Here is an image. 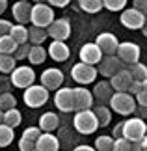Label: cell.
<instances>
[{"mask_svg":"<svg viewBox=\"0 0 147 151\" xmlns=\"http://www.w3.org/2000/svg\"><path fill=\"white\" fill-rule=\"evenodd\" d=\"M138 103H136V97L131 95L128 91H115L110 99V108L114 112L121 114V116H131L134 114Z\"/></svg>","mask_w":147,"mask_h":151,"instance_id":"cell-1","label":"cell"},{"mask_svg":"<svg viewBox=\"0 0 147 151\" xmlns=\"http://www.w3.org/2000/svg\"><path fill=\"white\" fill-rule=\"evenodd\" d=\"M73 125L80 134H91V132H95L99 127H101L93 110H80V112H76L75 119H73Z\"/></svg>","mask_w":147,"mask_h":151,"instance_id":"cell-2","label":"cell"},{"mask_svg":"<svg viewBox=\"0 0 147 151\" xmlns=\"http://www.w3.org/2000/svg\"><path fill=\"white\" fill-rule=\"evenodd\" d=\"M30 22L34 26H39V28H49L54 22V9H52V6L43 4V2L32 6Z\"/></svg>","mask_w":147,"mask_h":151,"instance_id":"cell-3","label":"cell"},{"mask_svg":"<svg viewBox=\"0 0 147 151\" xmlns=\"http://www.w3.org/2000/svg\"><path fill=\"white\" fill-rule=\"evenodd\" d=\"M22 101H24L26 106H30V108H39V106H43V104L49 101V90H47L45 86H41V84L39 86L34 84V86H30V88L24 90Z\"/></svg>","mask_w":147,"mask_h":151,"instance_id":"cell-4","label":"cell"},{"mask_svg":"<svg viewBox=\"0 0 147 151\" xmlns=\"http://www.w3.org/2000/svg\"><path fill=\"white\" fill-rule=\"evenodd\" d=\"M145 121L140 119V118H131V119H125L123 121V138L131 142H138L142 140L143 134H145Z\"/></svg>","mask_w":147,"mask_h":151,"instance_id":"cell-5","label":"cell"},{"mask_svg":"<svg viewBox=\"0 0 147 151\" xmlns=\"http://www.w3.org/2000/svg\"><path fill=\"white\" fill-rule=\"evenodd\" d=\"M34 82H36V73L28 65L15 67L13 73H11V84H13L15 88L26 90V88H30V86H34Z\"/></svg>","mask_w":147,"mask_h":151,"instance_id":"cell-6","label":"cell"},{"mask_svg":"<svg viewBox=\"0 0 147 151\" xmlns=\"http://www.w3.org/2000/svg\"><path fill=\"white\" fill-rule=\"evenodd\" d=\"M97 73L99 71L95 69V65H87V63H84V62L75 63L73 69H71V77L78 84H90V82H93L95 77H97Z\"/></svg>","mask_w":147,"mask_h":151,"instance_id":"cell-7","label":"cell"},{"mask_svg":"<svg viewBox=\"0 0 147 151\" xmlns=\"http://www.w3.org/2000/svg\"><path fill=\"white\" fill-rule=\"evenodd\" d=\"M140 54H142V50H140V47L136 43L132 41H123L119 43V47H117V58L125 63H128V65H132V63H136L140 60Z\"/></svg>","mask_w":147,"mask_h":151,"instance_id":"cell-8","label":"cell"},{"mask_svg":"<svg viewBox=\"0 0 147 151\" xmlns=\"http://www.w3.org/2000/svg\"><path fill=\"white\" fill-rule=\"evenodd\" d=\"M119 19H121V24L125 28H128V30H140V28H143L147 17L143 13H140L138 9L128 8V9H123Z\"/></svg>","mask_w":147,"mask_h":151,"instance_id":"cell-9","label":"cell"},{"mask_svg":"<svg viewBox=\"0 0 147 151\" xmlns=\"http://www.w3.org/2000/svg\"><path fill=\"white\" fill-rule=\"evenodd\" d=\"M121 69H125V63H123L119 58L114 54V56H104L103 60H101V63H99V69H97V71L101 73L103 77L112 78V77H115Z\"/></svg>","mask_w":147,"mask_h":151,"instance_id":"cell-10","label":"cell"},{"mask_svg":"<svg viewBox=\"0 0 147 151\" xmlns=\"http://www.w3.org/2000/svg\"><path fill=\"white\" fill-rule=\"evenodd\" d=\"M49 37H52V41H65L71 36V22L67 19H54V22L47 28Z\"/></svg>","mask_w":147,"mask_h":151,"instance_id":"cell-11","label":"cell"},{"mask_svg":"<svg viewBox=\"0 0 147 151\" xmlns=\"http://www.w3.org/2000/svg\"><path fill=\"white\" fill-rule=\"evenodd\" d=\"M95 43H97V47L103 50L104 56H114V54H117L119 41H117V37H115L112 32H103V34H99L97 39H95Z\"/></svg>","mask_w":147,"mask_h":151,"instance_id":"cell-12","label":"cell"},{"mask_svg":"<svg viewBox=\"0 0 147 151\" xmlns=\"http://www.w3.org/2000/svg\"><path fill=\"white\" fill-rule=\"evenodd\" d=\"M78 56H80V62L87 63V65H97L103 60V50L97 47V43H86L82 45Z\"/></svg>","mask_w":147,"mask_h":151,"instance_id":"cell-13","label":"cell"},{"mask_svg":"<svg viewBox=\"0 0 147 151\" xmlns=\"http://www.w3.org/2000/svg\"><path fill=\"white\" fill-rule=\"evenodd\" d=\"M63 84V73L56 67L45 69L41 75V86H45L47 90H60Z\"/></svg>","mask_w":147,"mask_h":151,"instance_id":"cell-14","label":"cell"},{"mask_svg":"<svg viewBox=\"0 0 147 151\" xmlns=\"http://www.w3.org/2000/svg\"><path fill=\"white\" fill-rule=\"evenodd\" d=\"M54 104L62 112H71L75 110V95L73 88H60L54 95Z\"/></svg>","mask_w":147,"mask_h":151,"instance_id":"cell-15","label":"cell"},{"mask_svg":"<svg viewBox=\"0 0 147 151\" xmlns=\"http://www.w3.org/2000/svg\"><path fill=\"white\" fill-rule=\"evenodd\" d=\"M73 95H75V110H90L93 106V93L86 88H73Z\"/></svg>","mask_w":147,"mask_h":151,"instance_id":"cell-16","label":"cell"},{"mask_svg":"<svg viewBox=\"0 0 147 151\" xmlns=\"http://www.w3.org/2000/svg\"><path fill=\"white\" fill-rule=\"evenodd\" d=\"M132 82L134 80H132V75H131L128 69H121L115 77L110 78V84H112V88H114V91H128Z\"/></svg>","mask_w":147,"mask_h":151,"instance_id":"cell-17","label":"cell"},{"mask_svg":"<svg viewBox=\"0 0 147 151\" xmlns=\"http://www.w3.org/2000/svg\"><path fill=\"white\" fill-rule=\"evenodd\" d=\"M11 13H13L15 21L19 22V24H24V22L30 21L32 6H30V2H26V0H19V2L13 4V8H11Z\"/></svg>","mask_w":147,"mask_h":151,"instance_id":"cell-18","label":"cell"},{"mask_svg":"<svg viewBox=\"0 0 147 151\" xmlns=\"http://www.w3.org/2000/svg\"><path fill=\"white\" fill-rule=\"evenodd\" d=\"M36 151H60V142L52 132H43L36 142Z\"/></svg>","mask_w":147,"mask_h":151,"instance_id":"cell-19","label":"cell"},{"mask_svg":"<svg viewBox=\"0 0 147 151\" xmlns=\"http://www.w3.org/2000/svg\"><path fill=\"white\" fill-rule=\"evenodd\" d=\"M69 54H71V50L69 47L65 45V41H52L50 47H49V56L52 58L54 62H65Z\"/></svg>","mask_w":147,"mask_h":151,"instance_id":"cell-20","label":"cell"},{"mask_svg":"<svg viewBox=\"0 0 147 151\" xmlns=\"http://www.w3.org/2000/svg\"><path fill=\"white\" fill-rule=\"evenodd\" d=\"M114 93H115V91H114V88H112L110 80H108V82H106V80H103V82L95 84V88H93V97L101 101V104L106 103V101L110 103V99H112V95H114Z\"/></svg>","mask_w":147,"mask_h":151,"instance_id":"cell-21","label":"cell"},{"mask_svg":"<svg viewBox=\"0 0 147 151\" xmlns=\"http://www.w3.org/2000/svg\"><path fill=\"white\" fill-rule=\"evenodd\" d=\"M58 123H60V119L54 112H45L39 118V129L43 132H52L54 129H58Z\"/></svg>","mask_w":147,"mask_h":151,"instance_id":"cell-22","label":"cell"},{"mask_svg":"<svg viewBox=\"0 0 147 151\" xmlns=\"http://www.w3.org/2000/svg\"><path fill=\"white\" fill-rule=\"evenodd\" d=\"M47 37H49L47 28H39V26H34V24L28 28V39L32 41V45H41Z\"/></svg>","mask_w":147,"mask_h":151,"instance_id":"cell-23","label":"cell"},{"mask_svg":"<svg viewBox=\"0 0 147 151\" xmlns=\"http://www.w3.org/2000/svg\"><path fill=\"white\" fill-rule=\"evenodd\" d=\"M17 47H19V43H17L9 34L0 37V54H15Z\"/></svg>","mask_w":147,"mask_h":151,"instance_id":"cell-24","label":"cell"},{"mask_svg":"<svg viewBox=\"0 0 147 151\" xmlns=\"http://www.w3.org/2000/svg\"><path fill=\"white\" fill-rule=\"evenodd\" d=\"M21 119H22V116H21V112L17 108H11V110H6V112H4V125L11 127V129L19 127Z\"/></svg>","mask_w":147,"mask_h":151,"instance_id":"cell-25","label":"cell"},{"mask_svg":"<svg viewBox=\"0 0 147 151\" xmlns=\"http://www.w3.org/2000/svg\"><path fill=\"white\" fill-rule=\"evenodd\" d=\"M128 71H131V75H132V80H138V82L147 80V65L142 63V62L132 63V65L128 67Z\"/></svg>","mask_w":147,"mask_h":151,"instance_id":"cell-26","label":"cell"},{"mask_svg":"<svg viewBox=\"0 0 147 151\" xmlns=\"http://www.w3.org/2000/svg\"><path fill=\"white\" fill-rule=\"evenodd\" d=\"M9 36L15 39L19 45L22 43H28V28L24 24H15V26H11V32H9Z\"/></svg>","mask_w":147,"mask_h":151,"instance_id":"cell-27","label":"cell"},{"mask_svg":"<svg viewBox=\"0 0 147 151\" xmlns=\"http://www.w3.org/2000/svg\"><path fill=\"white\" fill-rule=\"evenodd\" d=\"M47 52L43 47H39V45H34V47L30 49V54H28V60H30V63H34V65H39V63L45 62L47 58Z\"/></svg>","mask_w":147,"mask_h":151,"instance_id":"cell-28","label":"cell"},{"mask_svg":"<svg viewBox=\"0 0 147 151\" xmlns=\"http://www.w3.org/2000/svg\"><path fill=\"white\" fill-rule=\"evenodd\" d=\"M17 60L13 54H0V73H13Z\"/></svg>","mask_w":147,"mask_h":151,"instance_id":"cell-29","label":"cell"},{"mask_svg":"<svg viewBox=\"0 0 147 151\" xmlns=\"http://www.w3.org/2000/svg\"><path fill=\"white\" fill-rule=\"evenodd\" d=\"M93 112H95L97 119H99V125H101V127H106L110 121H112V112H110L108 106H104V104L95 106V108H93Z\"/></svg>","mask_w":147,"mask_h":151,"instance_id":"cell-30","label":"cell"},{"mask_svg":"<svg viewBox=\"0 0 147 151\" xmlns=\"http://www.w3.org/2000/svg\"><path fill=\"white\" fill-rule=\"evenodd\" d=\"M78 4L86 13H99L103 9V0H78Z\"/></svg>","mask_w":147,"mask_h":151,"instance_id":"cell-31","label":"cell"},{"mask_svg":"<svg viewBox=\"0 0 147 151\" xmlns=\"http://www.w3.org/2000/svg\"><path fill=\"white\" fill-rule=\"evenodd\" d=\"M13 129L8 125H0V147H8L11 142H13Z\"/></svg>","mask_w":147,"mask_h":151,"instance_id":"cell-32","label":"cell"},{"mask_svg":"<svg viewBox=\"0 0 147 151\" xmlns=\"http://www.w3.org/2000/svg\"><path fill=\"white\" fill-rule=\"evenodd\" d=\"M17 106V99L13 97V93H8V91H4V93H0V110L6 112V110H11Z\"/></svg>","mask_w":147,"mask_h":151,"instance_id":"cell-33","label":"cell"},{"mask_svg":"<svg viewBox=\"0 0 147 151\" xmlns=\"http://www.w3.org/2000/svg\"><path fill=\"white\" fill-rule=\"evenodd\" d=\"M95 149L97 151H112L114 149V138L112 136H97Z\"/></svg>","mask_w":147,"mask_h":151,"instance_id":"cell-34","label":"cell"},{"mask_svg":"<svg viewBox=\"0 0 147 151\" xmlns=\"http://www.w3.org/2000/svg\"><path fill=\"white\" fill-rule=\"evenodd\" d=\"M127 0H103V8H106L110 11H121L125 9Z\"/></svg>","mask_w":147,"mask_h":151,"instance_id":"cell-35","label":"cell"},{"mask_svg":"<svg viewBox=\"0 0 147 151\" xmlns=\"http://www.w3.org/2000/svg\"><path fill=\"white\" fill-rule=\"evenodd\" d=\"M131 146H132V142L121 136V138H115L114 140V149L112 151H131Z\"/></svg>","mask_w":147,"mask_h":151,"instance_id":"cell-36","label":"cell"},{"mask_svg":"<svg viewBox=\"0 0 147 151\" xmlns=\"http://www.w3.org/2000/svg\"><path fill=\"white\" fill-rule=\"evenodd\" d=\"M43 134V131L39 129V127H28V129H24V132H22V138H28V140L32 142H37V138Z\"/></svg>","mask_w":147,"mask_h":151,"instance_id":"cell-37","label":"cell"},{"mask_svg":"<svg viewBox=\"0 0 147 151\" xmlns=\"http://www.w3.org/2000/svg\"><path fill=\"white\" fill-rule=\"evenodd\" d=\"M30 45L28 43H22V45H19L17 47V50H15V60H24V58H28V54H30Z\"/></svg>","mask_w":147,"mask_h":151,"instance_id":"cell-38","label":"cell"},{"mask_svg":"<svg viewBox=\"0 0 147 151\" xmlns=\"http://www.w3.org/2000/svg\"><path fill=\"white\" fill-rule=\"evenodd\" d=\"M19 149L21 151H36V142L28 140V138H21L19 140Z\"/></svg>","mask_w":147,"mask_h":151,"instance_id":"cell-39","label":"cell"},{"mask_svg":"<svg viewBox=\"0 0 147 151\" xmlns=\"http://www.w3.org/2000/svg\"><path fill=\"white\" fill-rule=\"evenodd\" d=\"M132 8L138 9L140 13L147 15V0H132Z\"/></svg>","mask_w":147,"mask_h":151,"instance_id":"cell-40","label":"cell"},{"mask_svg":"<svg viewBox=\"0 0 147 151\" xmlns=\"http://www.w3.org/2000/svg\"><path fill=\"white\" fill-rule=\"evenodd\" d=\"M11 22L9 21H6V19H0V37L2 36H8V34L11 32Z\"/></svg>","mask_w":147,"mask_h":151,"instance_id":"cell-41","label":"cell"},{"mask_svg":"<svg viewBox=\"0 0 147 151\" xmlns=\"http://www.w3.org/2000/svg\"><path fill=\"white\" fill-rule=\"evenodd\" d=\"M140 91H142V82H138V80H134V82H132V86H131V90H128V93L136 97V95L140 93Z\"/></svg>","mask_w":147,"mask_h":151,"instance_id":"cell-42","label":"cell"},{"mask_svg":"<svg viewBox=\"0 0 147 151\" xmlns=\"http://www.w3.org/2000/svg\"><path fill=\"white\" fill-rule=\"evenodd\" d=\"M47 2H49V6H52V8H65L71 0H47Z\"/></svg>","mask_w":147,"mask_h":151,"instance_id":"cell-43","label":"cell"},{"mask_svg":"<svg viewBox=\"0 0 147 151\" xmlns=\"http://www.w3.org/2000/svg\"><path fill=\"white\" fill-rule=\"evenodd\" d=\"M136 103L140 104V106H147V91H140V93L136 95Z\"/></svg>","mask_w":147,"mask_h":151,"instance_id":"cell-44","label":"cell"},{"mask_svg":"<svg viewBox=\"0 0 147 151\" xmlns=\"http://www.w3.org/2000/svg\"><path fill=\"white\" fill-rule=\"evenodd\" d=\"M134 112L138 114L136 118H140V119H145V118H147V106H140V104H138V106H136V110H134Z\"/></svg>","mask_w":147,"mask_h":151,"instance_id":"cell-45","label":"cell"},{"mask_svg":"<svg viewBox=\"0 0 147 151\" xmlns=\"http://www.w3.org/2000/svg\"><path fill=\"white\" fill-rule=\"evenodd\" d=\"M112 136H117V138H121V136H123V121H121V123H117V125L114 127V132H112Z\"/></svg>","mask_w":147,"mask_h":151,"instance_id":"cell-46","label":"cell"},{"mask_svg":"<svg viewBox=\"0 0 147 151\" xmlns=\"http://www.w3.org/2000/svg\"><path fill=\"white\" fill-rule=\"evenodd\" d=\"M75 151H97L95 147H91V146H76Z\"/></svg>","mask_w":147,"mask_h":151,"instance_id":"cell-47","label":"cell"},{"mask_svg":"<svg viewBox=\"0 0 147 151\" xmlns=\"http://www.w3.org/2000/svg\"><path fill=\"white\" fill-rule=\"evenodd\" d=\"M6 8H8V0H0V15L6 11Z\"/></svg>","mask_w":147,"mask_h":151,"instance_id":"cell-48","label":"cell"},{"mask_svg":"<svg viewBox=\"0 0 147 151\" xmlns=\"http://www.w3.org/2000/svg\"><path fill=\"white\" fill-rule=\"evenodd\" d=\"M142 32H143V36L147 37V19H145V24H143V28H142Z\"/></svg>","mask_w":147,"mask_h":151,"instance_id":"cell-49","label":"cell"},{"mask_svg":"<svg viewBox=\"0 0 147 151\" xmlns=\"http://www.w3.org/2000/svg\"><path fill=\"white\" fill-rule=\"evenodd\" d=\"M142 90L147 91V80H143V82H142Z\"/></svg>","mask_w":147,"mask_h":151,"instance_id":"cell-50","label":"cell"},{"mask_svg":"<svg viewBox=\"0 0 147 151\" xmlns=\"http://www.w3.org/2000/svg\"><path fill=\"white\" fill-rule=\"evenodd\" d=\"M2 123H4V112L0 110V125H2Z\"/></svg>","mask_w":147,"mask_h":151,"instance_id":"cell-51","label":"cell"},{"mask_svg":"<svg viewBox=\"0 0 147 151\" xmlns=\"http://www.w3.org/2000/svg\"><path fill=\"white\" fill-rule=\"evenodd\" d=\"M142 140H145V142H147V129H145V134H143V138H142Z\"/></svg>","mask_w":147,"mask_h":151,"instance_id":"cell-52","label":"cell"},{"mask_svg":"<svg viewBox=\"0 0 147 151\" xmlns=\"http://www.w3.org/2000/svg\"><path fill=\"white\" fill-rule=\"evenodd\" d=\"M142 151H147V146H145V147H143V149H142Z\"/></svg>","mask_w":147,"mask_h":151,"instance_id":"cell-53","label":"cell"}]
</instances>
